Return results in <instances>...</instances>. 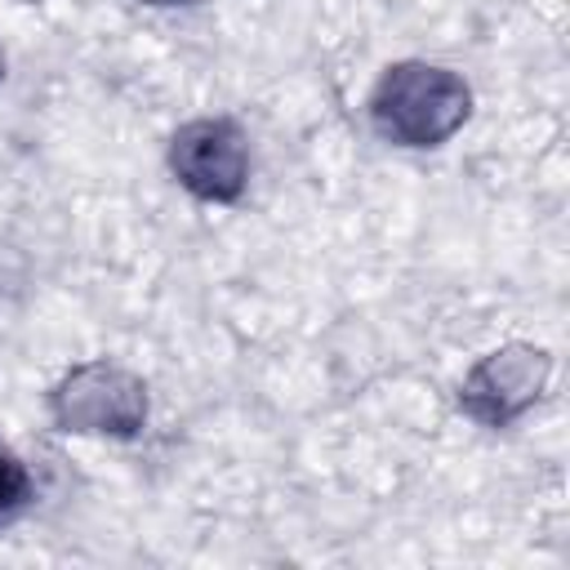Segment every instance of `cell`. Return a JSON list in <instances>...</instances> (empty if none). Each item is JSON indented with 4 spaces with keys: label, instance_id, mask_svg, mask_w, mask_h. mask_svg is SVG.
I'll return each instance as SVG.
<instances>
[{
    "label": "cell",
    "instance_id": "1",
    "mask_svg": "<svg viewBox=\"0 0 570 570\" xmlns=\"http://www.w3.org/2000/svg\"><path fill=\"white\" fill-rule=\"evenodd\" d=\"M27 490H31V481H27V468L0 445V517L9 512V508H18L22 499H27Z\"/></svg>",
    "mask_w": 570,
    "mask_h": 570
}]
</instances>
